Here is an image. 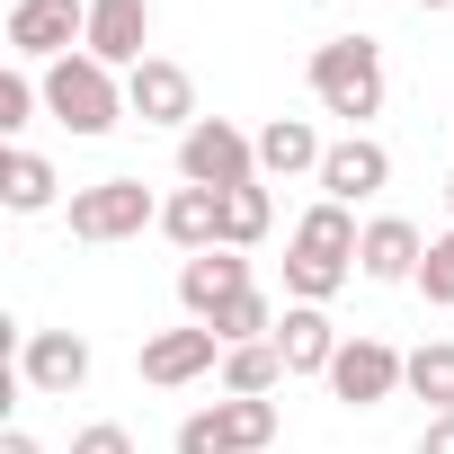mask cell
<instances>
[{"mask_svg":"<svg viewBox=\"0 0 454 454\" xmlns=\"http://www.w3.org/2000/svg\"><path fill=\"white\" fill-rule=\"evenodd\" d=\"M356 241H365V223H356V205H312L303 223H294V241H286V294L294 303H330L348 277H356Z\"/></svg>","mask_w":454,"mask_h":454,"instance_id":"6da1fadb","label":"cell"},{"mask_svg":"<svg viewBox=\"0 0 454 454\" xmlns=\"http://www.w3.org/2000/svg\"><path fill=\"white\" fill-rule=\"evenodd\" d=\"M303 81H312L321 116H339L348 134H365V125L383 116V98H392V81H383V45H365V36H330V45H312Z\"/></svg>","mask_w":454,"mask_h":454,"instance_id":"7a4b0ae2","label":"cell"},{"mask_svg":"<svg viewBox=\"0 0 454 454\" xmlns=\"http://www.w3.org/2000/svg\"><path fill=\"white\" fill-rule=\"evenodd\" d=\"M45 116L63 125V134H116L125 125V72H107L98 54H63V63H45Z\"/></svg>","mask_w":454,"mask_h":454,"instance_id":"3957f363","label":"cell"},{"mask_svg":"<svg viewBox=\"0 0 454 454\" xmlns=\"http://www.w3.org/2000/svg\"><path fill=\"white\" fill-rule=\"evenodd\" d=\"M259 178V134H241L232 116H196L178 134V187H214V196H232Z\"/></svg>","mask_w":454,"mask_h":454,"instance_id":"277c9868","label":"cell"},{"mask_svg":"<svg viewBox=\"0 0 454 454\" xmlns=\"http://www.w3.org/2000/svg\"><path fill=\"white\" fill-rule=\"evenodd\" d=\"M63 223H72V241L107 250V241H134V232H152V223H160V196H152L143 178H98V187H72Z\"/></svg>","mask_w":454,"mask_h":454,"instance_id":"5b68a950","label":"cell"},{"mask_svg":"<svg viewBox=\"0 0 454 454\" xmlns=\"http://www.w3.org/2000/svg\"><path fill=\"white\" fill-rule=\"evenodd\" d=\"M90 45V0H10V54L19 63H63Z\"/></svg>","mask_w":454,"mask_h":454,"instance_id":"8992f818","label":"cell"},{"mask_svg":"<svg viewBox=\"0 0 454 454\" xmlns=\"http://www.w3.org/2000/svg\"><path fill=\"white\" fill-rule=\"evenodd\" d=\"M330 392H339L348 410H383L392 392H410V356H401L392 339H374V330H365V339H348V348H339Z\"/></svg>","mask_w":454,"mask_h":454,"instance_id":"52a82bcc","label":"cell"},{"mask_svg":"<svg viewBox=\"0 0 454 454\" xmlns=\"http://www.w3.org/2000/svg\"><path fill=\"white\" fill-rule=\"evenodd\" d=\"M125 116H143V125H160V134H187V125H196V81H187V63H169V54L134 63V72H125Z\"/></svg>","mask_w":454,"mask_h":454,"instance_id":"ba28073f","label":"cell"},{"mask_svg":"<svg viewBox=\"0 0 454 454\" xmlns=\"http://www.w3.org/2000/svg\"><path fill=\"white\" fill-rule=\"evenodd\" d=\"M134 374H143L152 392H178V383H196V374H223V339H214L205 321H187V330H152L143 356H134Z\"/></svg>","mask_w":454,"mask_h":454,"instance_id":"9c48e42d","label":"cell"},{"mask_svg":"<svg viewBox=\"0 0 454 454\" xmlns=\"http://www.w3.org/2000/svg\"><path fill=\"white\" fill-rule=\"evenodd\" d=\"M19 374H27V392L72 401V392L90 383V339H81V330H27V339H19Z\"/></svg>","mask_w":454,"mask_h":454,"instance_id":"30bf717a","label":"cell"},{"mask_svg":"<svg viewBox=\"0 0 454 454\" xmlns=\"http://www.w3.org/2000/svg\"><path fill=\"white\" fill-rule=\"evenodd\" d=\"M81 54H98L107 72L152 63V0H90V45Z\"/></svg>","mask_w":454,"mask_h":454,"instance_id":"8fae6325","label":"cell"},{"mask_svg":"<svg viewBox=\"0 0 454 454\" xmlns=\"http://www.w3.org/2000/svg\"><path fill=\"white\" fill-rule=\"evenodd\" d=\"M383 187H392V152H383L374 134H339L330 160H321V196H330V205H365V196H383Z\"/></svg>","mask_w":454,"mask_h":454,"instance_id":"7c38bea8","label":"cell"},{"mask_svg":"<svg viewBox=\"0 0 454 454\" xmlns=\"http://www.w3.org/2000/svg\"><path fill=\"white\" fill-rule=\"evenodd\" d=\"M419 259H427V241L410 214H374L356 241V277H374V286H419Z\"/></svg>","mask_w":454,"mask_h":454,"instance_id":"4fadbf2b","label":"cell"},{"mask_svg":"<svg viewBox=\"0 0 454 454\" xmlns=\"http://www.w3.org/2000/svg\"><path fill=\"white\" fill-rule=\"evenodd\" d=\"M259 277H250V259L241 250H196L187 268H178V303H187V321H214L223 303H241Z\"/></svg>","mask_w":454,"mask_h":454,"instance_id":"5bb4252c","label":"cell"},{"mask_svg":"<svg viewBox=\"0 0 454 454\" xmlns=\"http://www.w3.org/2000/svg\"><path fill=\"white\" fill-rule=\"evenodd\" d=\"M339 330H330V303H286L277 312V356H286V374H321L330 383V365H339Z\"/></svg>","mask_w":454,"mask_h":454,"instance_id":"9a60e30c","label":"cell"},{"mask_svg":"<svg viewBox=\"0 0 454 454\" xmlns=\"http://www.w3.org/2000/svg\"><path fill=\"white\" fill-rule=\"evenodd\" d=\"M321 160H330V143H321V125L312 116H268L259 125V178H321Z\"/></svg>","mask_w":454,"mask_h":454,"instance_id":"2e32d148","label":"cell"},{"mask_svg":"<svg viewBox=\"0 0 454 454\" xmlns=\"http://www.w3.org/2000/svg\"><path fill=\"white\" fill-rule=\"evenodd\" d=\"M160 232L196 259V250H223V196L214 187H169L160 196Z\"/></svg>","mask_w":454,"mask_h":454,"instance_id":"e0dca14e","label":"cell"},{"mask_svg":"<svg viewBox=\"0 0 454 454\" xmlns=\"http://www.w3.org/2000/svg\"><path fill=\"white\" fill-rule=\"evenodd\" d=\"M54 196H63L54 160L27 152V143H10V160H0V205H10V214H54Z\"/></svg>","mask_w":454,"mask_h":454,"instance_id":"ac0fdd59","label":"cell"},{"mask_svg":"<svg viewBox=\"0 0 454 454\" xmlns=\"http://www.w3.org/2000/svg\"><path fill=\"white\" fill-rule=\"evenodd\" d=\"M277 401H241V392H223L214 401V427H223V445H232V454H268L277 445Z\"/></svg>","mask_w":454,"mask_h":454,"instance_id":"d6986e66","label":"cell"},{"mask_svg":"<svg viewBox=\"0 0 454 454\" xmlns=\"http://www.w3.org/2000/svg\"><path fill=\"white\" fill-rule=\"evenodd\" d=\"M277 383H286V356H277V339L223 348V392H241V401H277Z\"/></svg>","mask_w":454,"mask_h":454,"instance_id":"ffe728a7","label":"cell"},{"mask_svg":"<svg viewBox=\"0 0 454 454\" xmlns=\"http://www.w3.org/2000/svg\"><path fill=\"white\" fill-rule=\"evenodd\" d=\"M268 232H277V196H268V178H250V187L223 196V250H259Z\"/></svg>","mask_w":454,"mask_h":454,"instance_id":"44dd1931","label":"cell"},{"mask_svg":"<svg viewBox=\"0 0 454 454\" xmlns=\"http://www.w3.org/2000/svg\"><path fill=\"white\" fill-rule=\"evenodd\" d=\"M410 401H427V419L454 410V339H419L410 348Z\"/></svg>","mask_w":454,"mask_h":454,"instance_id":"7402d4cb","label":"cell"},{"mask_svg":"<svg viewBox=\"0 0 454 454\" xmlns=\"http://www.w3.org/2000/svg\"><path fill=\"white\" fill-rule=\"evenodd\" d=\"M205 330H214V339H223V348H250V339H277V303H268V294H259V286H250V294H241V303H223V312H214V321H205Z\"/></svg>","mask_w":454,"mask_h":454,"instance_id":"603a6c76","label":"cell"},{"mask_svg":"<svg viewBox=\"0 0 454 454\" xmlns=\"http://www.w3.org/2000/svg\"><path fill=\"white\" fill-rule=\"evenodd\" d=\"M36 107H45V81H36L27 63H19V72H0V134H27Z\"/></svg>","mask_w":454,"mask_h":454,"instance_id":"cb8c5ba5","label":"cell"},{"mask_svg":"<svg viewBox=\"0 0 454 454\" xmlns=\"http://www.w3.org/2000/svg\"><path fill=\"white\" fill-rule=\"evenodd\" d=\"M419 294H427L436 312H454V232L427 241V259H419Z\"/></svg>","mask_w":454,"mask_h":454,"instance_id":"d4e9b609","label":"cell"},{"mask_svg":"<svg viewBox=\"0 0 454 454\" xmlns=\"http://www.w3.org/2000/svg\"><path fill=\"white\" fill-rule=\"evenodd\" d=\"M72 454H134V427H116V419H90V427H72Z\"/></svg>","mask_w":454,"mask_h":454,"instance_id":"484cf974","label":"cell"},{"mask_svg":"<svg viewBox=\"0 0 454 454\" xmlns=\"http://www.w3.org/2000/svg\"><path fill=\"white\" fill-rule=\"evenodd\" d=\"M178 454H232V445H223V427H214V401H205L196 419H178Z\"/></svg>","mask_w":454,"mask_h":454,"instance_id":"4316f807","label":"cell"},{"mask_svg":"<svg viewBox=\"0 0 454 454\" xmlns=\"http://www.w3.org/2000/svg\"><path fill=\"white\" fill-rule=\"evenodd\" d=\"M419 454H454V410H436V419L419 427Z\"/></svg>","mask_w":454,"mask_h":454,"instance_id":"83f0119b","label":"cell"},{"mask_svg":"<svg viewBox=\"0 0 454 454\" xmlns=\"http://www.w3.org/2000/svg\"><path fill=\"white\" fill-rule=\"evenodd\" d=\"M0 454H45V445H36L27 427H10V436H0Z\"/></svg>","mask_w":454,"mask_h":454,"instance_id":"f1b7e54d","label":"cell"},{"mask_svg":"<svg viewBox=\"0 0 454 454\" xmlns=\"http://www.w3.org/2000/svg\"><path fill=\"white\" fill-rule=\"evenodd\" d=\"M445 214H454V169H445Z\"/></svg>","mask_w":454,"mask_h":454,"instance_id":"f546056e","label":"cell"},{"mask_svg":"<svg viewBox=\"0 0 454 454\" xmlns=\"http://www.w3.org/2000/svg\"><path fill=\"white\" fill-rule=\"evenodd\" d=\"M419 10H454V0H419Z\"/></svg>","mask_w":454,"mask_h":454,"instance_id":"4dcf8cb0","label":"cell"}]
</instances>
